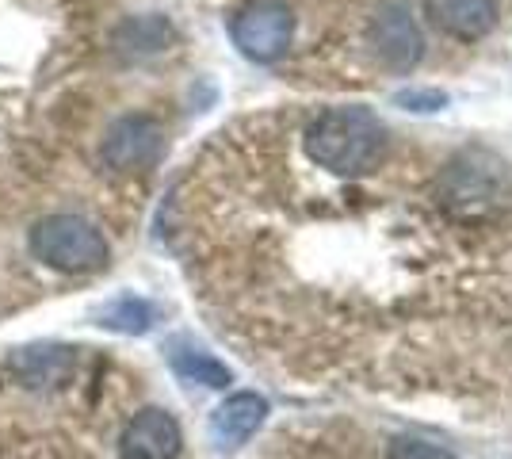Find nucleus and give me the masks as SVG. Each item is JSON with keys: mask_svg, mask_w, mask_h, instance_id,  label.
Returning a JSON list of instances; mask_svg holds the SVG:
<instances>
[{"mask_svg": "<svg viewBox=\"0 0 512 459\" xmlns=\"http://www.w3.org/2000/svg\"><path fill=\"white\" fill-rule=\"evenodd\" d=\"M398 104L409 111H440L448 104V96L432 88H409V92H398Z\"/></svg>", "mask_w": 512, "mask_h": 459, "instance_id": "2eb2a0df", "label": "nucleus"}, {"mask_svg": "<svg viewBox=\"0 0 512 459\" xmlns=\"http://www.w3.org/2000/svg\"><path fill=\"white\" fill-rule=\"evenodd\" d=\"M306 157L333 176H367L386 153V127L367 108H329L306 127Z\"/></svg>", "mask_w": 512, "mask_h": 459, "instance_id": "f257e3e1", "label": "nucleus"}, {"mask_svg": "<svg viewBox=\"0 0 512 459\" xmlns=\"http://www.w3.org/2000/svg\"><path fill=\"white\" fill-rule=\"evenodd\" d=\"M367 43L375 50V58L383 66L409 73L425 58V35H421V23L409 12V4L402 0H386L375 8V16L367 23Z\"/></svg>", "mask_w": 512, "mask_h": 459, "instance_id": "39448f33", "label": "nucleus"}, {"mask_svg": "<svg viewBox=\"0 0 512 459\" xmlns=\"http://www.w3.org/2000/svg\"><path fill=\"white\" fill-rule=\"evenodd\" d=\"M180 448H184V433L176 417L161 406L138 410L119 437V459H176Z\"/></svg>", "mask_w": 512, "mask_h": 459, "instance_id": "0eeeda50", "label": "nucleus"}, {"mask_svg": "<svg viewBox=\"0 0 512 459\" xmlns=\"http://www.w3.org/2000/svg\"><path fill=\"white\" fill-rule=\"evenodd\" d=\"M169 368L180 375L184 383H199V387H207V391H226V387L234 383V372H230L222 360H214L211 352L192 349V345H180V341L169 345Z\"/></svg>", "mask_w": 512, "mask_h": 459, "instance_id": "f8f14e48", "label": "nucleus"}, {"mask_svg": "<svg viewBox=\"0 0 512 459\" xmlns=\"http://www.w3.org/2000/svg\"><path fill=\"white\" fill-rule=\"evenodd\" d=\"M436 196L455 215H467V219L490 215L505 199V165L482 150L459 153L436 180Z\"/></svg>", "mask_w": 512, "mask_h": 459, "instance_id": "7ed1b4c3", "label": "nucleus"}, {"mask_svg": "<svg viewBox=\"0 0 512 459\" xmlns=\"http://www.w3.org/2000/svg\"><path fill=\"white\" fill-rule=\"evenodd\" d=\"M111 46H115V54L127 58V62L153 58V54H161V50L172 46V23L165 20V16H134V20L115 27Z\"/></svg>", "mask_w": 512, "mask_h": 459, "instance_id": "9b49d317", "label": "nucleus"}, {"mask_svg": "<svg viewBox=\"0 0 512 459\" xmlns=\"http://www.w3.org/2000/svg\"><path fill=\"white\" fill-rule=\"evenodd\" d=\"M165 153V127L153 115H123L107 127L100 157L115 173H146Z\"/></svg>", "mask_w": 512, "mask_h": 459, "instance_id": "423d86ee", "label": "nucleus"}, {"mask_svg": "<svg viewBox=\"0 0 512 459\" xmlns=\"http://www.w3.org/2000/svg\"><path fill=\"white\" fill-rule=\"evenodd\" d=\"M92 318H96V326L111 329V333L142 337V333H150L153 322H157V306L146 303V299H138V295H119V299H111V303L100 306Z\"/></svg>", "mask_w": 512, "mask_h": 459, "instance_id": "ddd939ff", "label": "nucleus"}, {"mask_svg": "<svg viewBox=\"0 0 512 459\" xmlns=\"http://www.w3.org/2000/svg\"><path fill=\"white\" fill-rule=\"evenodd\" d=\"M234 46L249 62H279L295 39V12L283 0H245L230 20Z\"/></svg>", "mask_w": 512, "mask_h": 459, "instance_id": "20e7f679", "label": "nucleus"}, {"mask_svg": "<svg viewBox=\"0 0 512 459\" xmlns=\"http://www.w3.org/2000/svg\"><path fill=\"white\" fill-rule=\"evenodd\" d=\"M27 249H31L35 261H43L54 272H69V276L100 272L111 261L107 238L81 215H46V219H39L27 234Z\"/></svg>", "mask_w": 512, "mask_h": 459, "instance_id": "f03ea898", "label": "nucleus"}, {"mask_svg": "<svg viewBox=\"0 0 512 459\" xmlns=\"http://www.w3.org/2000/svg\"><path fill=\"white\" fill-rule=\"evenodd\" d=\"M390 459H455L444 444H432L421 437H398L390 444Z\"/></svg>", "mask_w": 512, "mask_h": 459, "instance_id": "4468645a", "label": "nucleus"}, {"mask_svg": "<svg viewBox=\"0 0 512 459\" xmlns=\"http://www.w3.org/2000/svg\"><path fill=\"white\" fill-rule=\"evenodd\" d=\"M264 417H268V398L264 394L256 391L230 394L211 414V440L222 452H234V448H241L264 425Z\"/></svg>", "mask_w": 512, "mask_h": 459, "instance_id": "9d476101", "label": "nucleus"}, {"mask_svg": "<svg viewBox=\"0 0 512 459\" xmlns=\"http://www.w3.org/2000/svg\"><path fill=\"white\" fill-rule=\"evenodd\" d=\"M425 16L440 35L478 43L497 23V0H425Z\"/></svg>", "mask_w": 512, "mask_h": 459, "instance_id": "1a4fd4ad", "label": "nucleus"}, {"mask_svg": "<svg viewBox=\"0 0 512 459\" xmlns=\"http://www.w3.org/2000/svg\"><path fill=\"white\" fill-rule=\"evenodd\" d=\"M4 368L27 391H58L73 379L77 352L69 345H23L8 356Z\"/></svg>", "mask_w": 512, "mask_h": 459, "instance_id": "6e6552de", "label": "nucleus"}]
</instances>
